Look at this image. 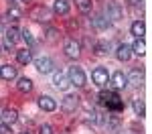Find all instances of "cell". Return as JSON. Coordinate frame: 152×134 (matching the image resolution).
Instances as JSON below:
<instances>
[{
    "label": "cell",
    "mask_w": 152,
    "mask_h": 134,
    "mask_svg": "<svg viewBox=\"0 0 152 134\" xmlns=\"http://www.w3.org/2000/svg\"><path fill=\"white\" fill-rule=\"evenodd\" d=\"M67 77H69V83L75 85V87H83V85H85V81H87L85 71H83L81 67H69Z\"/></svg>",
    "instance_id": "6da1fadb"
},
{
    "label": "cell",
    "mask_w": 152,
    "mask_h": 134,
    "mask_svg": "<svg viewBox=\"0 0 152 134\" xmlns=\"http://www.w3.org/2000/svg\"><path fill=\"white\" fill-rule=\"evenodd\" d=\"M91 79H94V83L97 85V87H104V85H107V81H110V73H107L105 67H95L94 71H91Z\"/></svg>",
    "instance_id": "7a4b0ae2"
},
{
    "label": "cell",
    "mask_w": 152,
    "mask_h": 134,
    "mask_svg": "<svg viewBox=\"0 0 152 134\" xmlns=\"http://www.w3.org/2000/svg\"><path fill=\"white\" fill-rule=\"evenodd\" d=\"M63 49H65V55H67L69 59H77V57L81 55V45H79V41H75V39H67Z\"/></svg>",
    "instance_id": "3957f363"
},
{
    "label": "cell",
    "mask_w": 152,
    "mask_h": 134,
    "mask_svg": "<svg viewBox=\"0 0 152 134\" xmlns=\"http://www.w3.org/2000/svg\"><path fill=\"white\" fill-rule=\"evenodd\" d=\"M104 14L110 18V21H120V18H122V6H120L118 2H114V0H107Z\"/></svg>",
    "instance_id": "277c9868"
},
{
    "label": "cell",
    "mask_w": 152,
    "mask_h": 134,
    "mask_svg": "<svg viewBox=\"0 0 152 134\" xmlns=\"http://www.w3.org/2000/svg\"><path fill=\"white\" fill-rule=\"evenodd\" d=\"M35 67H37V71H39V73H43V75H45V73L53 71L55 63H53L51 57H45V55H43V57H37V59H35Z\"/></svg>",
    "instance_id": "5b68a950"
},
{
    "label": "cell",
    "mask_w": 152,
    "mask_h": 134,
    "mask_svg": "<svg viewBox=\"0 0 152 134\" xmlns=\"http://www.w3.org/2000/svg\"><path fill=\"white\" fill-rule=\"evenodd\" d=\"M77 106H79V97L73 96V94H67V96L63 97V102H61V108H63V112H67V114H73L77 110Z\"/></svg>",
    "instance_id": "8992f818"
},
{
    "label": "cell",
    "mask_w": 152,
    "mask_h": 134,
    "mask_svg": "<svg viewBox=\"0 0 152 134\" xmlns=\"http://www.w3.org/2000/svg\"><path fill=\"white\" fill-rule=\"evenodd\" d=\"M16 120H18V112L14 108H4L0 112V122H2V124L12 126V124H16Z\"/></svg>",
    "instance_id": "52a82bcc"
},
{
    "label": "cell",
    "mask_w": 152,
    "mask_h": 134,
    "mask_svg": "<svg viewBox=\"0 0 152 134\" xmlns=\"http://www.w3.org/2000/svg\"><path fill=\"white\" fill-rule=\"evenodd\" d=\"M53 83H55V87L57 89H61V92H67L69 89V77L65 75L63 71H55V77H53Z\"/></svg>",
    "instance_id": "ba28073f"
},
{
    "label": "cell",
    "mask_w": 152,
    "mask_h": 134,
    "mask_svg": "<svg viewBox=\"0 0 152 134\" xmlns=\"http://www.w3.org/2000/svg\"><path fill=\"white\" fill-rule=\"evenodd\" d=\"M105 106H107V110H110V112H122V110H124V100L118 96V92H114V94H112V97L105 102Z\"/></svg>",
    "instance_id": "9c48e42d"
},
{
    "label": "cell",
    "mask_w": 152,
    "mask_h": 134,
    "mask_svg": "<svg viewBox=\"0 0 152 134\" xmlns=\"http://www.w3.org/2000/svg\"><path fill=\"white\" fill-rule=\"evenodd\" d=\"M37 104H39V108L43 110V112H55V110H57V102L51 96H41Z\"/></svg>",
    "instance_id": "30bf717a"
},
{
    "label": "cell",
    "mask_w": 152,
    "mask_h": 134,
    "mask_svg": "<svg viewBox=\"0 0 152 134\" xmlns=\"http://www.w3.org/2000/svg\"><path fill=\"white\" fill-rule=\"evenodd\" d=\"M110 81H112V85H114V89L118 92V89H124V87L128 85V77H126L122 71H116L112 77H110Z\"/></svg>",
    "instance_id": "8fae6325"
},
{
    "label": "cell",
    "mask_w": 152,
    "mask_h": 134,
    "mask_svg": "<svg viewBox=\"0 0 152 134\" xmlns=\"http://www.w3.org/2000/svg\"><path fill=\"white\" fill-rule=\"evenodd\" d=\"M128 77V83L134 85V87H142V81H144V71L142 69H132L130 71V75H126Z\"/></svg>",
    "instance_id": "7c38bea8"
},
{
    "label": "cell",
    "mask_w": 152,
    "mask_h": 134,
    "mask_svg": "<svg viewBox=\"0 0 152 134\" xmlns=\"http://www.w3.org/2000/svg\"><path fill=\"white\" fill-rule=\"evenodd\" d=\"M116 57L122 61V63L130 61V57H132V49H130V45H126V43L118 45V49H116Z\"/></svg>",
    "instance_id": "4fadbf2b"
},
{
    "label": "cell",
    "mask_w": 152,
    "mask_h": 134,
    "mask_svg": "<svg viewBox=\"0 0 152 134\" xmlns=\"http://www.w3.org/2000/svg\"><path fill=\"white\" fill-rule=\"evenodd\" d=\"M91 24H94L97 31H105V29H110V24H112V21L105 16V14H97L95 18H91Z\"/></svg>",
    "instance_id": "5bb4252c"
},
{
    "label": "cell",
    "mask_w": 152,
    "mask_h": 134,
    "mask_svg": "<svg viewBox=\"0 0 152 134\" xmlns=\"http://www.w3.org/2000/svg\"><path fill=\"white\" fill-rule=\"evenodd\" d=\"M16 75H18V71H16V67H12V65H2V67H0V77L6 79V81L16 79Z\"/></svg>",
    "instance_id": "9a60e30c"
},
{
    "label": "cell",
    "mask_w": 152,
    "mask_h": 134,
    "mask_svg": "<svg viewBox=\"0 0 152 134\" xmlns=\"http://www.w3.org/2000/svg\"><path fill=\"white\" fill-rule=\"evenodd\" d=\"M18 39H20V31H18V29L10 26V29H6V31H4V43H8V45H14Z\"/></svg>",
    "instance_id": "2e32d148"
},
{
    "label": "cell",
    "mask_w": 152,
    "mask_h": 134,
    "mask_svg": "<svg viewBox=\"0 0 152 134\" xmlns=\"http://www.w3.org/2000/svg\"><path fill=\"white\" fill-rule=\"evenodd\" d=\"M69 8H71L69 0H55V2H53V12H55V14H67Z\"/></svg>",
    "instance_id": "e0dca14e"
},
{
    "label": "cell",
    "mask_w": 152,
    "mask_h": 134,
    "mask_svg": "<svg viewBox=\"0 0 152 134\" xmlns=\"http://www.w3.org/2000/svg\"><path fill=\"white\" fill-rule=\"evenodd\" d=\"M130 31H132V35L136 37V39H142L144 33H146V26H144V21H134L132 26H130Z\"/></svg>",
    "instance_id": "ac0fdd59"
},
{
    "label": "cell",
    "mask_w": 152,
    "mask_h": 134,
    "mask_svg": "<svg viewBox=\"0 0 152 134\" xmlns=\"http://www.w3.org/2000/svg\"><path fill=\"white\" fill-rule=\"evenodd\" d=\"M16 61H18L20 65H28V63L33 61L31 51H28V49H20V51H16Z\"/></svg>",
    "instance_id": "d6986e66"
},
{
    "label": "cell",
    "mask_w": 152,
    "mask_h": 134,
    "mask_svg": "<svg viewBox=\"0 0 152 134\" xmlns=\"http://www.w3.org/2000/svg\"><path fill=\"white\" fill-rule=\"evenodd\" d=\"M132 55H138V57H142L144 53H146V43H144V39H136L134 41V45H132Z\"/></svg>",
    "instance_id": "ffe728a7"
},
{
    "label": "cell",
    "mask_w": 152,
    "mask_h": 134,
    "mask_svg": "<svg viewBox=\"0 0 152 134\" xmlns=\"http://www.w3.org/2000/svg\"><path fill=\"white\" fill-rule=\"evenodd\" d=\"M132 108H134V114H136L138 118H144V114H146V108H144V102H142L140 97L132 100Z\"/></svg>",
    "instance_id": "44dd1931"
},
{
    "label": "cell",
    "mask_w": 152,
    "mask_h": 134,
    "mask_svg": "<svg viewBox=\"0 0 152 134\" xmlns=\"http://www.w3.org/2000/svg\"><path fill=\"white\" fill-rule=\"evenodd\" d=\"M16 87H18V92L28 94V92L33 89V81H31L28 77H20V79H18V83H16Z\"/></svg>",
    "instance_id": "7402d4cb"
},
{
    "label": "cell",
    "mask_w": 152,
    "mask_h": 134,
    "mask_svg": "<svg viewBox=\"0 0 152 134\" xmlns=\"http://www.w3.org/2000/svg\"><path fill=\"white\" fill-rule=\"evenodd\" d=\"M49 16H51V14H49V10L45 6H37L35 12H33V18H35V21H49Z\"/></svg>",
    "instance_id": "603a6c76"
},
{
    "label": "cell",
    "mask_w": 152,
    "mask_h": 134,
    "mask_svg": "<svg viewBox=\"0 0 152 134\" xmlns=\"http://www.w3.org/2000/svg\"><path fill=\"white\" fill-rule=\"evenodd\" d=\"M75 6L83 12V14H87V12H91V6H94V2L91 0H75Z\"/></svg>",
    "instance_id": "cb8c5ba5"
},
{
    "label": "cell",
    "mask_w": 152,
    "mask_h": 134,
    "mask_svg": "<svg viewBox=\"0 0 152 134\" xmlns=\"http://www.w3.org/2000/svg\"><path fill=\"white\" fill-rule=\"evenodd\" d=\"M23 16V12H20V8L14 4V6H8V10H6V18H10V21H18Z\"/></svg>",
    "instance_id": "d4e9b609"
},
{
    "label": "cell",
    "mask_w": 152,
    "mask_h": 134,
    "mask_svg": "<svg viewBox=\"0 0 152 134\" xmlns=\"http://www.w3.org/2000/svg\"><path fill=\"white\" fill-rule=\"evenodd\" d=\"M94 51L97 55H105V53L110 51V43H107V41H97L94 45Z\"/></svg>",
    "instance_id": "484cf974"
},
{
    "label": "cell",
    "mask_w": 152,
    "mask_h": 134,
    "mask_svg": "<svg viewBox=\"0 0 152 134\" xmlns=\"http://www.w3.org/2000/svg\"><path fill=\"white\" fill-rule=\"evenodd\" d=\"M20 37H23L24 43H26V45H31V47L37 43V39L33 37V33H31V31H26V29H23V31H20Z\"/></svg>",
    "instance_id": "4316f807"
},
{
    "label": "cell",
    "mask_w": 152,
    "mask_h": 134,
    "mask_svg": "<svg viewBox=\"0 0 152 134\" xmlns=\"http://www.w3.org/2000/svg\"><path fill=\"white\" fill-rule=\"evenodd\" d=\"M112 94H114V92H110V89H102V92H99V102L105 104V102L112 97Z\"/></svg>",
    "instance_id": "83f0119b"
},
{
    "label": "cell",
    "mask_w": 152,
    "mask_h": 134,
    "mask_svg": "<svg viewBox=\"0 0 152 134\" xmlns=\"http://www.w3.org/2000/svg\"><path fill=\"white\" fill-rule=\"evenodd\" d=\"M55 130H53V126L51 124H43L41 128H39V134H53Z\"/></svg>",
    "instance_id": "f1b7e54d"
},
{
    "label": "cell",
    "mask_w": 152,
    "mask_h": 134,
    "mask_svg": "<svg viewBox=\"0 0 152 134\" xmlns=\"http://www.w3.org/2000/svg\"><path fill=\"white\" fill-rule=\"evenodd\" d=\"M0 134H12L10 126H6V124H2V122H0Z\"/></svg>",
    "instance_id": "f546056e"
},
{
    "label": "cell",
    "mask_w": 152,
    "mask_h": 134,
    "mask_svg": "<svg viewBox=\"0 0 152 134\" xmlns=\"http://www.w3.org/2000/svg\"><path fill=\"white\" fill-rule=\"evenodd\" d=\"M128 2H130V6L138 8V6H142V2H144V0H128Z\"/></svg>",
    "instance_id": "4dcf8cb0"
},
{
    "label": "cell",
    "mask_w": 152,
    "mask_h": 134,
    "mask_svg": "<svg viewBox=\"0 0 152 134\" xmlns=\"http://www.w3.org/2000/svg\"><path fill=\"white\" fill-rule=\"evenodd\" d=\"M47 33H49V37H51V39H53V37H57V31H55V29H49Z\"/></svg>",
    "instance_id": "1f68e13d"
},
{
    "label": "cell",
    "mask_w": 152,
    "mask_h": 134,
    "mask_svg": "<svg viewBox=\"0 0 152 134\" xmlns=\"http://www.w3.org/2000/svg\"><path fill=\"white\" fill-rule=\"evenodd\" d=\"M8 2H10V6H14V4H16V0H8Z\"/></svg>",
    "instance_id": "d6a6232c"
},
{
    "label": "cell",
    "mask_w": 152,
    "mask_h": 134,
    "mask_svg": "<svg viewBox=\"0 0 152 134\" xmlns=\"http://www.w3.org/2000/svg\"><path fill=\"white\" fill-rule=\"evenodd\" d=\"M20 2H31V0H20Z\"/></svg>",
    "instance_id": "836d02e7"
},
{
    "label": "cell",
    "mask_w": 152,
    "mask_h": 134,
    "mask_svg": "<svg viewBox=\"0 0 152 134\" xmlns=\"http://www.w3.org/2000/svg\"><path fill=\"white\" fill-rule=\"evenodd\" d=\"M0 33H2V24H0Z\"/></svg>",
    "instance_id": "e575fe53"
},
{
    "label": "cell",
    "mask_w": 152,
    "mask_h": 134,
    "mask_svg": "<svg viewBox=\"0 0 152 134\" xmlns=\"http://www.w3.org/2000/svg\"><path fill=\"white\" fill-rule=\"evenodd\" d=\"M24 134H28V132H24Z\"/></svg>",
    "instance_id": "d590c367"
}]
</instances>
